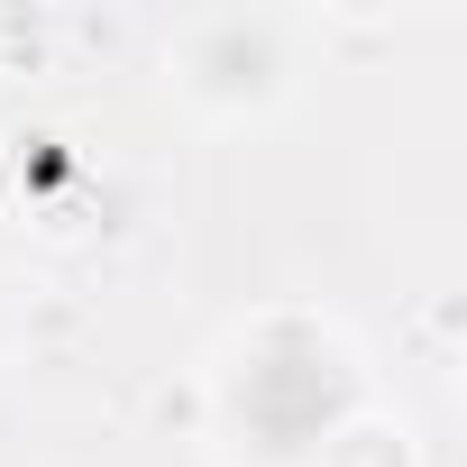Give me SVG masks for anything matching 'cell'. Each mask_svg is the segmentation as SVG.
I'll return each instance as SVG.
<instances>
[{
    "instance_id": "6da1fadb",
    "label": "cell",
    "mask_w": 467,
    "mask_h": 467,
    "mask_svg": "<svg viewBox=\"0 0 467 467\" xmlns=\"http://www.w3.org/2000/svg\"><path fill=\"white\" fill-rule=\"evenodd\" d=\"M211 440L229 467H321L367 412L358 339L312 303H266L211 348Z\"/></svg>"
},
{
    "instance_id": "7a4b0ae2",
    "label": "cell",
    "mask_w": 467,
    "mask_h": 467,
    "mask_svg": "<svg viewBox=\"0 0 467 467\" xmlns=\"http://www.w3.org/2000/svg\"><path fill=\"white\" fill-rule=\"evenodd\" d=\"M303 74H312V56H303L294 10H202L165 37V92L211 129L275 119L303 92Z\"/></svg>"
},
{
    "instance_id": "3957f363",
    "label": "cell",
    "mask_w": 467,
    "mask_h": 467,
    "mask_svg": "<svg viewBox=\"0 0 467 467\" xmlns=\"http://www.w3.org/2000/svg\"><path fill=\"white\" fill-rule=\"evenodd\" d=\"M321 467H421V458H412V431H403V421H376V412H358Z\"/></svg>"
},
{
    "instance_id": "277c9868",
    "label": "cell",
    "mask_w": 467,
    "mask_h": 467,
    "mask_svg": "<svg viewBox=\"0 0 467 467\" xmlns=\"http://www.w3.org/2000/svg\"><path fill=\"white\" fill-rule=\"evenodd\" d=\"M19 339V285H10V266H0V348Z\"/></svg>"
}]
</instances>
